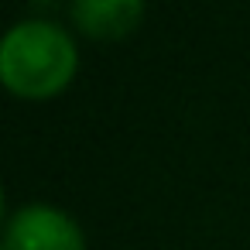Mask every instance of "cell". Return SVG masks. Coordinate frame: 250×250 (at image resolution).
Instances as JSON below:
<instances>
[{
  "label": "cell",
  "mask_w": 250,
  "mask_h": 250,
  "mask_svg": "<svg viewBox=\"0 0 250 250\" xmlns=\"http://www.w3.org/2000/svg\"><path fill=\"white\" fill-rule=\"evenodd\" d=\"M76 69V42L48 21H21L0 38V83L21 100H48L62 93Z\"/></svg>",
  "instance_id": "1"
},
{
  "label": "cell",
  "mask_w": 250,
  "mask_h": 250,
  "mask_svg": "<svg viewBox=\"0 0 250 250\" xmlns=\"http://www.w3.org/2000/svg\"><path fill=\"white\" fill-rule=\"evenodd\" d=\"M0 250H7V247H0Z\"/></svg>",
  "instance_id": "5"
},
{
  "label": "cell",
  "mask_w": 250,
  "mask_h": 250,
  "mask_svg": "<svg viewBox=\"0 0 250 250\" xmlns=\"http://www.w3.org/2000/svg\"><path fill=\"white\" fill-rule=\"evenodd\" d=\"M0 216H4V192H0Z\"/></svg>",
  "instance_id": "4"
},
{
  "label": "cell",
  "mask_w": 250,
  "mask_h": 250,
  "mask_svg": "<svg viewBox=\"0 0 250 250\" xmlns=\"http://www.w3.org/2000/svg\"><path fill=\"white\" fill-rule=\"evenodd\" d=\"M7 250H86V236L72 216L52 206H24L4 233Z\"/></svg>",
  "instance_id": "2"
},
{
  "label": "cell",
  "mask_w": 250,
  "mask_h": 250,
  "mask_svg": "<svg viewBox=\"0 0 250 250\" xmlns=\"http://www.w3.org/2000/svg\"><path fill=\"white\" fill-rule=\"evenodd\" d=\"M69 18L83 35L96 42H117L137 31L144 18V0H72Z\"/></svg>",
  "instance_id": "3"
}]
</instances>
